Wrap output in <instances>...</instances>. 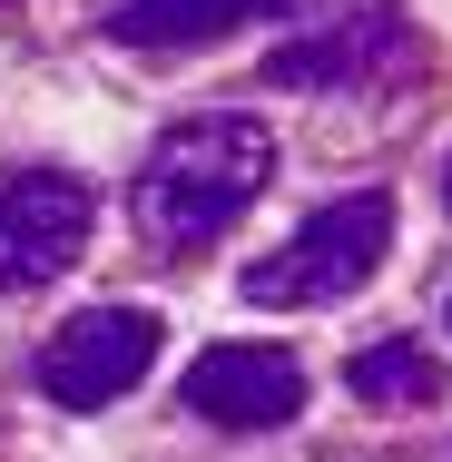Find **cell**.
<instances>
[{
    "mask_svg": "<svg viewBox=\"0 0 452 462\" xmlns=\"http://www.w3.org/2000/svg\"><path fill=\"white\" fill-rule=\"evenodd\" d=\"M187 413L197 423H226V433H275L305 413V365L275 355V345H217L187 365Z\"/></svg>",
    "mask_w": 452,
    "mask_h": 462,
    "instance_id": "5",
    "label": "cell"
},
{
    "mask_svg": "<svg viewBox=\"0 0 452 462\" xmlns=\"http://www.w3.org/2000/svg\"><path fill=\"white\" fill-rule=\"evenodd\" d=\"M383 246H393V197L383 187H355V197H325L275 256H256L236 276V295L246 305H345L355 285H374Z\"/></svg>",
    "mask_w": 452,
    "mask_h": 462,
    "instance_id": "2",
    "label": "cell"
},
{
    "mask_svg": "<svg viewBox=\"0 0 452 462\" xmlns=\"http://www.w3.org/2000/svg\"><path fill=\"white\" fill-rule=\"evenodd\" d=\"M266 187H275V128L246 118V108H207V118H178V128L148 148V168L128 187V217H138L148 246L178 256V246L226 236Z\"/></svg>",
    "mask_w": 452,
    "mask_h": 462,
    "instance_id": "1",
    "label": "cell"
},
{
    "mask_svg": "<svg viewBox=\"0 0 452 462\" xmlns=\"http://www.w3.org/2000/svg\"><path fill=\"white\" fill-rule=\"evenodd\" d=\"M98 226V197L89 178L69 168H10L0 178V295H30V285L69 276L79 246Z\"/></svg>",
    "mask_w": 452,
    "mask_h": 462,
    "instance_id": "3",
    "label": "cell"
},
{
    "mask_svg": "<svg viewBox=\"0 0 452 462\" xmlns=\"http://www.w3.org/2000/svg\"><path fill=\"white\" fill-rule=\"evenodd\" d=\"M345 383H355V403H374V413H423V403H443V355L413 345V335H383V345H364L355 365H345Z\"/></svg>",
    "mask_w": 452,
    "mask_h": 462,
    "instance_id": "8",
    "label": "cell"
},
{
    "mask_svg": "<svg viewBox=\"0 0 452 462\" xmlns=\"http://www.w3.org/2000/svg\"><path fill=\"white\" fill-rule=\"evenodd\" d=\"M148 365H158V315H148V305H89V315H69V325L40 345V393H50L60 413H98V403H118Z\"/></svg>",
    "mask_w": 452,
    "mask_h": 462,
    "instance_id": "4",
    "label": "cell"
},
{
    "mask_svg": "<svg viewBox=\"0 0 452 462\" xmlns=\"http://www.w3.org/2000/svg\"><path fill=\"white\" fill-rule=\"evenodd\" d=\"M443 197H452V168H443Z\"/></svg>",
    "mask_w": 452,
    "mask_h": 462,
    "instance_id": "9",
    "label": "cell"
},
{
    "mask_svg": "<svg viewBox=\"0 0 452 462\" xmlns=\"http://www.w3.org/2000/svg\"><path fill=\"white\" fill-rule=\"evenodd\" d=\"M403 60H413V30L393 10H355V20H335L315 40H285L266 60V89H364V79H383Z\"/></svg>",
    "mask_w": 452,
    "mask_h": 462,
    "instance_id": "6",
    "label": "cell"
},
{
    "mask_svg": "<svg viewBox=\"0 0 452 462\" xmlns=\"http://www.w3.org/2000/svg\"><path fill=\"white\" fill-rule=\"evenodd\" d=\"M275 10H295V0H98V30L128 50H197V40H226Z\"/></svg>",
    "mask_w": 452,
    "mask_h": 462,
    "instance_id": "7",
    "label": "cell"
}]
</instances>
